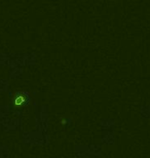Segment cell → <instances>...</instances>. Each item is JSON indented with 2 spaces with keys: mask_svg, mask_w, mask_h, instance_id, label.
I'll list each match as a JSON object with an SVG mask.
<instances>
[{
  "mask_svg": "<svg viewBox=\"0 0 150 158\" xmlns=\"http://www.w3.org/2000/svg\"><path fill=\"white\" fill-rule=\"evenodd\" d=\"M25 101V98L22 96H18L17 99H15V105H22Z\"/></svg>",
  "mask_w": 150,
  "mask_h": 158,
  "instance_id": "6da1fadb",
  "label": "cell"
}]
</instances>
